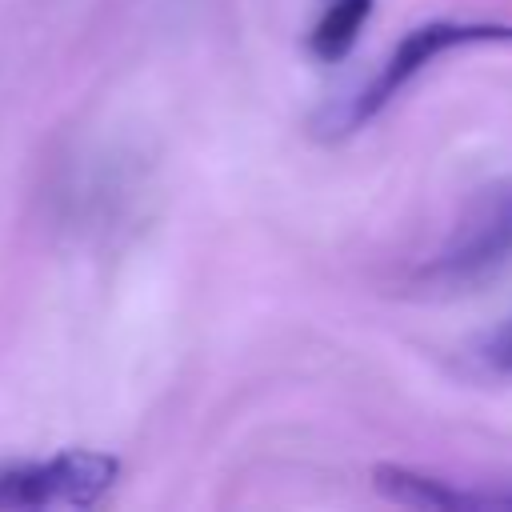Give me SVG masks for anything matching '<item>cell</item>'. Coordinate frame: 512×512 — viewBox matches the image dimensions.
<instances>
[{
    "mask_svg": "<svg viewBox=\"0 0 512 512\" xmlns=\"http://www.w3.org/2000/svg\"><path fill=\"white\" fill-rule=\"evenodd\" d=\"M472 44H512V24H492V20H428V24L412 28V32H404L400 44L392 48V56L384 60V68L372 76V84L348 108V128L364 124L368 116H376L436 56H444L452 48H472Z\"/></svg>",
    "mask_w": 512,
    "mask_h": 512,
    "instance_id": "6da1fadb",
    "label": "cell"
},
{
    "mask_svg": "<svg viewBox=\"0 0 512 512\" xmlns=\"http://www.w3.org/2000/svg\"><path fill=\"white\" fill-rule=\"evenodd\" d=\"M120 476V460L104 452H60L52 460L0 472V508H88Z\"/></svg>",
    "mask_w": 512,
    "mask_h": 512,
    "instance_id": "7a4b0ae2",
    "label": "cell"
},
{
    "mask_svg": "<svg viewBox=\"0 0 512 512\" xmlns=\"http://www.w3.org/2000/svg\"><path fill=\"white\" fill-rule=\"evenodd\" d=\"M512 256V184L484 188L460 216L448 244L428 264L436 280H472Z\"/></svg>",
    "mask_w": 512,
    "mask_h": 512,
    "instance_id": "3957f363",
    "label": "cell"
},
{
    "mask_svg": "<svg viewBox=\"0 0 512 512\" xmlns=\"http://www.w3.org/2000/svg\"><path fill=\"white\" fill-rule=\"evenodd\" d=\"M372 484L380 496H388L392 504H408V508H512V492H476V488L468 492L440 476L400 468V464H376Z\"/></svg>",
    "mask_w": 512,
    "mask_h": 512,
    "instance_id": "277c9868",
    "label": "cell"
},
{
    "mask_svg": "<svg viewBox=\"0 0 512 512\" xmlns=\"http://www.w3.org/2000/svg\"><path fill=\"white\" fill-rule=\"evenodd\" d=\"M372 16V0H328V8L320 12V20L308 32V48L316 60L336 64L352 52V44L360 40V28Z\"/></svg>",
    "mask_w": 512,
    "mask_h": 512,
    "instance_id": "5b68a950",
    "label": "cell"
},
{
    "mask_svg": "<svg viewBox=\"0 0 512 512\" xmlns=\"http://www.w3.org/2000/svg\"><path fill=\"white\" fill-rule=\"evenodd\" d=\"M484 356H488V364H492L496 372H508V376H512V320L496 328V336L488 340Z\"/></svg>",
    "mask_w": 512,
    "mask_h": 512,
    "instance_id": "8992f818",
    "label": "cell"
}]
</instances>
